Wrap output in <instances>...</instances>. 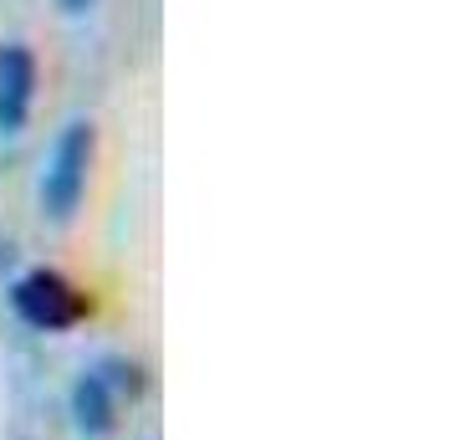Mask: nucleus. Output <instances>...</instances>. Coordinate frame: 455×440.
<instances>
[{"label":"nucleus","mask_w":455,"mask_h":440,"mask_svg":"<svg viewBox=\"0 0 455 440\" xmlns=\"http://www.w3.org/2000/svg\"><path fill=\"white\" fill-rule=\"evenodd\" d=\"M92 159H98V128L77 118L57 133V144L46 154L42 185H36V200H42V220L52 226H72V215L83 210L87 180H92Z\"/></svg>","instance_id":"1"},{"label":"nucleus","mask_w":455,"mask_h":440,"mask_svg":"<svg viewBox=\"0 0 455 440\" xmlns=\"http://www.w3.org/2000/svg\"><path fill=\"white\" fill-rule=\"evenodd\" d=\"M11 308L21 317L26 328H36V333H67V328H77L87 317V292L77 282H67L62 272H52V267H36V272L16 276V287H11Z\"/></svg>","instance_id":"2"},{"label":"nucleus","mask_w":455,"mask_h":440,"mask_svg":"<svg viewBox=\"0 0 455 440\" xmlns=\"http://www.w3.org/2000/svg\"><path fill=\"white\" fill-rule=\"evenodd\" d=\"M36 103V52L26 42L0 46V139H16Z\"/></svg>","instance_id":"3"},{"label":"nucleus","mask_w":455,"mask_h":440,"mask_svg":"<svg viewBox=\"0 0 455 440\" xmlns=\"http://www.w3.org/2000/svg\"><path fill=\"white\" fill-rule=\"evenodd\" d=\"M67 410H72V425L83 430L87 440H103L118 430V399L108 395V384L92 369L72 379V389H67Z\"/></svg>","instance_id":"4"},{"label":"nucleus","mask_w":455,"mask_h":440,"mask_svg":"<svg viewBox=\"0 0 455 440\" xmlns=\"http://www.w3.org/2000/svg\"><path fill=\"white\" fill-rule=\"evenodd\" d=\"M92 374L108 384V395L118 399V404H139V399L148 395V369L139 364L133 354H103L98 364H92Z\"/></svg>","instance_id":"5"},{"label":"nucleus","mask_w":455,"mask_h":440,"mask_svg":"<svg viewBox=\"0 0 455 440\" xmlns=\"http://www.w3.org/2000/svg\"><path fill=\"white\" fill-rule=\"evenodd\" d=\"M57 5H62V16H87L98 0H57Z\"/></svg>","instance_id":"6"},{"label":"nucleus","mask_w":455,"mask_h":440,"mask_svg":"<svg viewBox=\"0 0 455 440\" xmlns=\"http://www.w3.org/2000/svg\"><path fill=\"white\" fill-rule=\"evenodd\" d=\"M144 440H154V436H144Z\"/></svg>","instance_id":"7"}]
</instances>
